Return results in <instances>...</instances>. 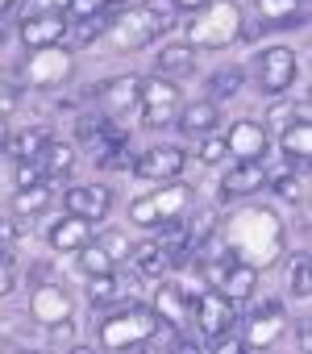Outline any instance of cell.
I'll return each mask as SVG.
<instances>
[{"label": "cell", "mask_w": 312, "mask_h": 354, "mask_svg": "<svg viewBox=\"0 0 312 354\" xmlns=\"http://www.w3.org/2000/svg\"><path fill=\"white\" fill-rule=\"evenodd\" d=\"M221 242L237 254V263H250V267L262 271L279 254V246H283V225H279V217L271 209H246V213H237L225 225V238Z\"/></svg>", "instance_id": "obj_1"}, {"label": "cell", "mask_w": 312, "mask_h": 354, "mask_svg": "<svg viewBox=\"0 0 312 354\" xmlns=\"http://www.w3.org/2000/svg\"><path fill=\"white\" fill-rule=\"evenodd\" d=\"M242 34H246V17H242V5H233V0H208L204 9L188 13L184 21V42L204 50H221Z\"/></svg>", "instance_id": "obj_2"}, {"label": "cell", "mask_w": 312, "mask_h": 354, "mask_svg": "<svg viewBox=\"0 0 312 354\" xmlns=\"http://www.w3.org/2000/svg\"><path fill=\"white\" fill-rule=\"evenodd\" d=\"M154 325H159V317L150 313L146 300L113 308V317H104V325H100V346L104 350H142L146 337L154 333Z\"/></svg>", "instance_id": "obj_3"}, {"label": "cell", "mask_w": 312, "mask_h": 354, "mask_svg": "<svg viewBox=\"0 0 312 354\" xmlns=\"http://www.w3.org/2000/svg\"><path fill=\"white\" fill-rule=\"evenodd\" d=\"M163 30H167V17L154 13V9H146V5H133V9H121L117 17H108V38H113V46L125 50V55L146 50Z\"/></svg>", "instance_id": "obj_4"}, {"label": "cell", "mask_w": 312, "mask_h": 354, "mask_svg": "<svg viewBox=\"0 0 312 354\" xmlns=\"http://www.w3.org/2000/svg\"><path fill=\"white\" fill-rule=\"evenodd\" d=\"M192 188L188 184H167L159 192H150V196H137L129 205V221L142 225V230H154V225H163V221H175L192 209Z\"/></svg>", "instance_id": "obj_5"}, {"label": "cell", "mask_w": 312, "mask_h": 354, "mask_svg": "<svg viewBox=\"0 0 312 354\" xmlns=\"http://www.w3.org/2000/svg\"><path fill=\"white\" fill-rule=\"evenodd\" d=\"M137 109H142L146 129H167V125H175V117H179V109H184L179 84H175V80H163V75L142 80V88H137Z\"/></svg>", "instance_id": "obj_6"}, {"label": "cell", "mask_w": 312, "mask_h": 354, "mask_svg": "<svg viewBox=\"0 0 312 354\" xmlns=\"http://www.w3.org/2000/svg\"><path fill=\"white\" fill-rule=\"evenodd\" d=\"M71 71H75V59H71V50L59 42V46H42V50H30V55H26V63H21V84L50 92V88L67 84Z\"/></svg>", "instance_id": "obj_7"}, {"label": "cell", "mask_w": 312, "mask_h": 354, "mask_svg": "<svg viewBox=\"0 0 312 354\" xmlns=\"http://www.w3.org/2000/svg\"><path fill=\"white\" fill-rule=\"evenodd\" d=\"M88 283V304L92 308H125V304H137L142 300V275L129 267V271H108V275H92L84 279Z\"/></svg>", "instance_id": "obj_8"}, {"label": "cell", "mask_w": 312, "mask_h": 354, "mask_svg": "<svg viewBox=\"0 0 312 354\" xmlns=\"http://www.w3.org/2000/svg\"><path fill=\"white\" fill-rule=\"evenodd\" d=\"M283 333H287V313H283L279 300H262L246 313V325H242L246 350H271Z\"/></svg>", "instance_id": "obj_9"}, {"label": "cell", "mask_w": 312, "mask_h": 354, "mask_svg": "<svg viewBox=\"0 0 312 354\" xmlns=\"http://www.w3.org/2000/svg\"><path fill=\"white\" fill-rule=\"evenodd\" d=\"M192 321H196V329L213 342V337H221V333H229V329L237 325V304L225 300L217 288H204V292L192 300Z\"/></svg>", "instance_id": "obj_10"}, {"label": "cell", "mask_w": 312, "mask_h": 354, "mask_svg": "<svg viewBox=\"0 0 312 354\" xmlns=\"http://www.w3.org/2000/svg\"><path fill=\"white\" fill-rule=\"evenodd\" d=\"M254 71H258V75H254L258 88H262L266 96H279V92H287V88L295 84L300 63H295V50H287V46H266V50L258 55Z\"/></svg>", "instance_id": "obj_11"}, {"label": "cell", "mask_w": 312, "mask_h": 354, "mask_svg": "<svg viewBox=\"0 0 312 354\" xmlns=\"http://www.w3.org/2000/svg\"><path fill=\"white\" fill-rule=\"evenodd\" d=\"M184 167H188V154L179 146H154V150H146V154H137L129 162V175L150 180V184H167V180H175Z\"/></svg>", "instance_id": "obj_12"}, {"label": "cell", "mask_w": 312, "mask_h": 354, "mask_svg": "<svg viewBox=\"0 0 312 354\" xmlns=\"http://www.w3.org/2000/svg\"><path fill=\"white\" fill-rule=\"evenodd\" d=\"M137 88H142V80H137V75H117V80H104V84L88 88V92H84V100H92L100 113H108V117L117 121L121 113L137 109Z\"/></svg>", "instance_id": "obj_13"}, {"label": "cell", "mask_w": 312, "mask_h": 354, "mask_svg": "<svg viewBox=\"0 0 312 354\" xmlns=\"http://www.w3.org/2000/svg\"><path fill=\"white\" fill-rule=\"evenodd\" d=\"M266 146H271V138H266V125H258V121H250V117L229 125V138H225V150H229V158H237V162H262Z\"/></svg>", "instance_id": "obj_14"}, {"label": "cell", "mask_w": 312, "mask_h": 354, "mask_svg": "<svg viewBox=\"0 0 312 354\" xmlns=\"http://www.w3.org/2000/svg\"><path fill=\"white\" fill-rule=\"evenodd\" d=\"M63 205H67V213H75V217H84V221L96 225V221L108 217V209H113V192H108L104 184H79V188H67Z\"/></svg>", "instance_id": "obj_15"}, {"label": "cell", "mask_w": 312, "mask_h": 354, "mask_svg": "<svg viewBox=\"0 0 312 354\" xmlns=\"http://www.w3.org/2000/svg\"><path fill=\"white\" fill-rule=\"evenodd\" d=\"M262 188H266V167H262V162H237V167H229V171L221 175L217 196H221V201H246V196H254V192H262Z\"/></svg>", "instance_id": "obj_16"}, {"label": "cell", "mask_w": 312, "mask_h": 354, "mask_svg": "<svg viewBox=\"0 0 312 354\" xmlns=\"http://www.w3.org/2000/svg\"><path fill=\"white\" fill-rule=\"evenodd\" d=\"M17 34H21V46H30V50L59 46V42L67 38V17H63V13H34V17L21 21Z\"/></svg>", "instance_id": "obj_17"}, {"label": "cell", "mask_w": 312, "mask_h": 354, "mask_svg": "<svg viewBox=\"0 0 312 354\" xmlns=\"http://www.w3.org/2000/svg\"><path fill=\"white\" fill-rule=\"evenodd\" d=\"M71 313H75V304H71V296H67L59 283H38V288H34V296H30V317H34L38 325L67 321Z\"/></svg>", "instance_id": "obj_18"}, {"label": "cell", "mask_w": 312, "mask_h": 354, "mask_svg": "<svg viewBox=\"0 0 312 354\" xmlns=\"http://www.w3.org/2000/svg\"><path fill=\"white\" fill-rule=\"evenodd\" d=\"M150 313L159 317V321H167L171 329H184L192 321V308H188V296L179 292V283H159V288H154Z\"/></svg>", "instance_id": "obj_19"}, {"label": "cell", "mask_w": 312, "mask_h": 354, "mask_svg": "<svg viewBox=\"0 0 312 354\" xmlns=\"http://www.w3.org/2000/svg\"><path fill=\"white\" fill-rule=\"evenodd\" d=\"M279 146H283V158H287V167L291 171H308V158H312V125L300 117V121H291V125H283L279 129Z\"/></svg>", "instance_id": "obj_20"}, {"label": "cell", "mask_w": 312, "mask_h": 354, "mask_svg": "<svg viewBox=\"0 0 312 354\" xmlns=\"http://www.w3.org/2000/svg\"><path fill=\"white\" fill-rule=\"evenodd\" d=\"M46 242H50L59 254H75L84 242H92V221H84V217L67 213V217H59V221L46 230Z\"/></svg>", "instance_id": "obj_21"}, {"label": "cell", "mask_w": 312, "mask_h": 354, "mask_svg": "<svg viewBox=\"0 0 312 354\" xmlns=\"http://www.w3.org/2000/svg\"><path fill=\"white\" fill-rule=\"evenodd\" d=\"M304 17H308L304 0H258V30H291Z\"/></svg>", "instance_id": "obj_22"}, {"label": "cell", "mask_w": 312, "mask_h": 354, "mask_svg": "<svg viewBox=\"0 0 312 354\" xmlns=\"http://www.w3.org/2000/svg\"><path fill=\"white\" fill-rule=\"evenodd\" d=\"M179 129L184 133H192V138H204V133H213L217 125H221V109H217V100H192V104H184L179 109Z\"/></svg>", "instance_id": "obj_23"}, {"label": "cell", "mask_w": 312, "mask_h": 354, "mask_svg": "<svg viewBox=\"0 0 312 354\" xmlns=\"http://www.w3.org/2000/svg\"><path fill=\"white\" fill-rule=\"evenodd\" d=\"M254 288H258V267H250V263H233V267L221 275V283H217V292H221L225 300H233V304L254 300Z\"/></svg>", "instance_id": "obj_24"}, {"label": "cell", "mask_w": 312, "mask_h": 354, "mask_svg": "<svg viewBox=\"0 0 312 354\" xmlns=\"http://www.w3.org/2000/svg\"><path fill=\"white\" fill-rule=\"evenodd\" d=\"M196 71V46H188V42H167L163 50H159V75L163 80H188Z\"/></svg>", "instance_id": "obj_25"}, {"label": "cell", "mask_w": 312, "mask_h": 354, "mask_svg": "<svg viewBox=\"0 0 312 354\" xmlns=\"http://www.w3.org/2000/svg\"><path fill=\"white\" fill-rule=\"evenodd\" d=\"M50 129H42V125H30V129H21V133H9V142H5V150L17 158V162H38L42 154H46V146H50Z\"/></svg>", "instance_id": "obj_26"}, {"label": "cell", "mask_w": 312, "mask_h": 354, "mask_svg": "<svg viewBox=\"0 0 312 354\" xmlns=\"http://www.w3.org/2000/svg\"><path fill=\"white\" fill-rule=\"evenodd\" d=\"M129 259H133V271H137L146 283H150V279H163V275L171 271V254H167L159 242H154V238H150V242H142V246H133V250H129Z\"/></svg>", "instance_id": "obj_27"}, {"label": "cell", "mask_w": 312, "mask_h": 354, "mask_svg": "<svg viewBox=\"0 0 312 354\" xmlns=\"http://www.w3.org/2000/svg\"><path fill=\"white\" fill-rule=\"evenodd\" d=\"M50 201H55V180H50V175H42L38 184L17 188V196H13V213H17V217H38Z\"/></svg>", "instance_id": "obj_28"}, {"label": "cell", "mask_w": 312, "mask_h": 354, "mask_svg": "<svg viewBox=\"0 0 312 354\" xmlns=\"http://www.w3.org/2000/svg\"><path fill=\"white\" fill-rule=\"evenodd\" d=\"M75 254H79V275H84V279H92V275H108V271L117 267V263L108 259V250H104L96 238H92V242H84Z\"/></svg>", "instance_id": "obj_29"}, {"label": "cell", "mask_w": 312, "mask_h": 354, "mask_svg": "<svg viewBox=\"0 0 312 354\" xmlns=\"http://www.w3.org/2000/svg\"><path fill=\"white\" fill-rule=\"evenodd\" d=\"M38 167H42V171L50 175V180H63V175H67V171L75 167V150H71L67 142H55V138H50L46 154L38 158Z\"/></svg>", "instance_id": "obj_30"}, {"label": "cell", "mask_w": 312, "mask_h": 354, "mask_svg": "<svg viewBox=\"0 0 312 354\" xmlns=\"http://www.w3.org/2000/svg\"><path fill=\"white\" fill-rule=\"evenodd\" d=\"M113 125H117V121H113L108 113H100V109H88V113H79V121H75V138H79L84 146H92V142H96V138H104Z\"/></svg>", "instance_id": "obj_31"}, {"label": "cell", "mask_w": 312, "mask_h": 354, "mask_svg": "<svg viewBox=\"0 0 312 354\" xmlns=\"http://www.w3.org/2000/svg\"><path fill=\"white\" fill-rule=\"evenodd\" d=\"M300 180H304V175H300V171H291V167H283L279 175H266V184L275 188V196H279V201H287V205H300V201H304Z\"/></svg>", "instance_id": "obj_32"}, {"label": "cell", "mask_w": 312, "mask_h": 354, "mask_svg": "<svg viewBox=\"0 0 312 354\" xmlns=\"http://www.w3.org/2000/svg\"><path fill=\"white\" fill-rule=\"evenodd\" d=\"M104 26H108V9H104V13H96V17L75 21V30H67V38H71V46H92V42L104 34Z\"/></svg>", "instance_id": "obj_33"}, {"label": "cell", "mask_w": 312, "mask_h": 354, "mask_svg": "<svg viewBox=\"0 0 312 354\" xmlns=\"http://www.w3.org/2000/svg\"><path fill=\"white\" fill-rule=\"evenodd\" d=\"M242 80H246V75H242V67H221V71L208 80V100H217V96H221V100H229V96L242 88Z\"/></svg>", "instance_id": "obj_34"}, {"label": "cell", "mask_w": 312, "mask_h": 354, "mask_svg": "<svg viewBox=\"0 0 312 354\" xmlns=\"http://www.w3.org/2000/svg\"><path fill=\"white\" fill-rule=\"evenodd\" d=\"M21 88H26V84H21L9 67H0V117H9V113L21 104Z\"/></svg>", "instance_id": "obj_35"}, {"label": "cell", "mask_w": 312, "mask_h": 354, "mask_svg": "<svg viewBox=\"0 0 312 354\" xmlns=\"http://www.w3.org/2000/svg\"><path fill=\"white\" fill-rule=\"evenodd\" d=\"M291 296H295V300H308V296H312V279H308V254H295V259H291Z\"/></svg>", "instance_id": "obj_36"}, {"label": "cell", "mask_w": 312, "mask_h": 354, "mask_svg": "<svg viewBox=\"0 0 312 354\" xmlns=\"http://www.w3.org/2000/svg\"><path fill=\"white\" fill-rule=\"evenodd\" d=\"M300 117L308 121V104H291V100H287V104H275V109H271V125H275V129H283V125H291V121H300Z\"/></svg>", "instance_id": "obj_37"}, {"label": "cell", "mask_w": 312, "mask_h": 354, "mask_svg": "<svg viewBox=\"0 0 312 354\" xmlns=\"http://www.w3.org/2000/svg\"><path fill=\"white\" fill-rule=\"evenodd\" d=\"M229 158V150H225V138H213V133H204L200 138V162H225Z\"/></svg>", "instance_id": "obj_38"}, {"label": "cell", "mask_w": 312, "mask_h": 354, "mask_svg": "<svg viewBox=\"0 0 312 354\" xmlns=\"http://www.w3.org/2000/svg\"><path fill=\"white\" fill-rule=\"evenodd\" d=\"M113 5V0H67V13L75 17V21H84V17H96V13H104Z\"/></svg>", "instance_id": "obj_39"}, {"label": "cell", "mask_w": 312, "mask_h": 354, "mask_svg": "<svg viewBox=\"0 0 312 354\" xmlns=\"http://www.w3.org/2000/svg\"><path fill=\"white\" fill-rule=\"evenodd\" d=\"M96 242H100V246L108 250V259H113V263H121V259H129V250H133L125 234H104V238H96Z\"/></svg>", "instance_id": "obj_40"}, {"label": "cell", "mask_w": 312, "mask_h": 354, "mask_svg": "<svg viewBox=\"0 0 312 354\" xmlns=\"http://www.w3.org/2000/svg\"><path fill=\"white\" fill-rule=\"evenodd\" d=\"M13 288H17V263H13V254L0 250V300H5Z\"/></svg>", "instance_id": "obj_41"}, {"label": "cell", "mask_w": 312, "mask_h": 354, "mask_svg": "<svg viewBox=\"0 0 312 354\" xmlns=\"http://www.w3.org/2000/svg\"><path fill=\"white\" fill-rule=\"evenodd\" d=\"M0 250H5V254L17 250V221L13 217H0Z\"/></svg>", "instance_id": "obj_42"}, {"label": "cell", "mask_w": 312, "mask_h": 354, "mask_svg": "<svg viewBox=\"0 0 312 354\" xmlns=\"http://www.w3.org/2000/svg\"><path fill=\"white\" fill-rule=\"evenodd\" d=\"M208 350H217V354H242V350H246V342H242V337L221 333V337H213V342H208Z\"/></svg>", "instance_id": "obj_43"}, {"label": "cell", "mask_w": 312, "mask_h": 354, "mask_svg": "<svg viewBox=\"0 0 312 354\" xmlns=\"http://www.w3.org/2000/svg\"><path fill=\"white\" fill-rule=\"evenodd\" d=\"M46 329H50V346H71V333H75V329H71V317H67V321H55V325H46Z\"/></svg>", "instance_id": "obj_44"}, {"label": "cell", "mask_w": 312, "mask_h": 354, "mask_svg": "<svg viewBox=\"0 0 312 354\" xmlns=\"http://www.w3.org/2000/svg\"><path fill=\"white\" fill-rule=\"evenodd\" d=\"M30 279H34V288H38V283H59L50 263H34V267H30Z\"/></svg>", "instance_id": "obj_45"}, {"label": "cell", "mask_w": 312, "mask_h": 354, "mask_svg": "<svg viewBox=\"0 0 312 354\" xmlns=\"http://www.w3.org/2000/svg\"><path fill=\"white\" fill-rule=\"evenodd\" d=\"M38 13H67V0H34Z\"/></svg>", "instance_id": "obj_46"}, {"label": "cell", "mask_w": 312, "mask_h": 354, "mask_svg": "<svg viewBox=\"0 0 312 354\" xmlns=\"http://www.w3.org/2000/svg\"><path fill=\"white\" fill-rule=\"evenodd\" d=\"M204 5H208V0H175L179 13H196V9H204Z\"/></svg>", "instance_id": "obj_47"}, {"label": "cell", "mask_w": 312, "mask_h": 354, "mask_svg": "<svg viewBox=\"0 0 312 354\" xmlns=\"http://www.w3.org/2000/svg\"><path fill=\"white\" fill-rule=\"evenodd\" d=\"M5 142H9V125H5V117H0V150H5Z\"/></svg>", "instance_id": "obj_48"}, {"label": "cell", "mask_w": 312, "mask_h": 354, "mask_svg": "<svg viewBox=\"0 0 312 354\" xmlns=\"http://www.w3.org/2000/svg\"><path fill=\"white\" fill-rule=\"evenodd\" d=\"M9 38V26H5V13H0V42H5Z\"/></svg>", "instance_id": "obj_49"}, {"label": "cell", "mask_w": 312, "mask_h": 354, "mask_svg": "<svg viewBox=\"0 0 312 354\" xmlns=\"http://www.w3.org/2000/svg\"><path fill=\"white\" fill-rule=\"evenodd\" d=\"M13 5H17V0H0V13H9Z\"/></svg>", "instance_id": "obj_50"}, {"label": "cell", "mask_w": 312, "mask_h": 354, "mask_svg": "<svg viewBox=\"0 0 312 354\" xmlns=\"http://www.w3.org/2000/svg\"><path fill=\"white\" fill-rule=\"evenodd\" d=\"M233 5H246V0H233Z\"/></svg>", "instance_id": "obj_51"}]
</instances>
